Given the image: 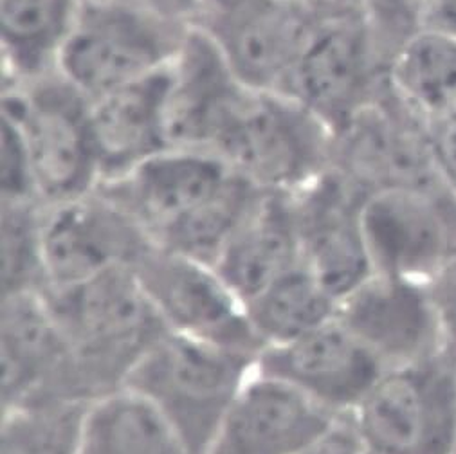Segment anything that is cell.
<instances>
[{
	"mask_svg": "<svg viewBox=\"0 0 456 454\" xmlns=\"http://www.w3.org/2000/svg\"><path fill=\"white\" fill-rule=\"evenodd\" d=\"M98 188L151 244L209 265L267 193L208 151L174 146Z\"/></svg>",
	"mask_w": 456,
	"mask_h": 454,
	"instance_id": "cell-1",
	"label": "cell"
},
{
	"mask_svg": "<svg viewBox=\"0 0 456 454\" xmlns=\"http://www.w3.org/2000/svg\"><path fill=\"white\" fill-rule=\"evenodd\" d=\"M208 154L267 193H294L332 168L334 134L294 98L244 85L220 114Z\"/></svg>",
	"mask_w": 456,
	"mask_h": 454,
	"instance_id": "cell-2",
	"label": "cell"
},
{
	"mask_svg": "<svg viewBox=\"0 0 456 454\" xmlns=\"http://www.w3.org/2000/svg\"><path fill=\"white\" fill-rule=\"evenodd\" d=\"M91 401L125 386L168 328L128 267L44 290Z\"/></svg>",
	"mask_w": 456,
	"mask_h": 454,
	"instance_id": "cell-3",
	"label": "cell"
},
{
	"mask_svg": "<svg viewBox=\"0 0 456 454\" xmlns=\"http://www.w3.org/2000/svg\"><path fill=\"white\" fill-rule=\"evenodd\" d=\"M255 368V355L168 330L132 369L125 388L154 406L191 454H206Z\"/></svg>",
	"mask_w": 456,
	"mask_h": 454,
	"instance_id": "cell-4",
	"label": "cell"
},
{
	"mask_svg": "<svg viewBox=\"0 0 456 454\" xmlns=\"http://www.w3.org/2000/svg\"><path fill=\"white\" fill-rule=\"evenodd\" d=\"M190 24L125 0H82L54 70L94 101L167 67Z\"/></svg>",
	"mask_w": 456,
	"mask_h": 454,
	"instance_id": "cell-5",
	"label": "cell"
},
{
	"mask_svg": "<svg viewBox=\"0 0 456 454\" xmlns=\"http://www.w3.org/2000/svg\"><path fill=\"white\" fill-rule=\"evenodd\" d=\"M3 119L19 132L45 206L93 193L102 184L91 128V101L53 70L6 84Z\"/></svg>",
	"mask_w": 456,
	"mask_h": 454,
	"instance_id": "cell-6",
	"label": "cell"
},
{
	"mask_svg": "<svg viewBox=\"0 0 456 454\" xmlns=\"http://www.w3.org/2000/svg\"><path fill=\"white\" fill-rule=\"evenodd\" d=\"M348 418L368 454H454L456 357L387 369Z\"/></svg>",
	"mask_w": 456,
	"mask_h": 454,
	"instance_id": "cell-7",
	"label": "cell"
},
{
	"mask_svg": "<svg viewBox=\"0 0 456 454\" xmlns=\"http://www.w3.org/2000/svg\"><path fill=\"white\" fill-rule=\"evenodd\" d=\"M387 84V65L355 0H327L296 65L289 96L334 134Z\"/></svg>",
	"mask_w": 456,
	"mask_h": 454,
	"instance_id": "cell-8",
	"label": "cell"
},
{
	"mask_svg": "<svg viewBox=\"0 0 456 454\" xmlns=\"http://www.w3.org/2000/svg\"><path fill=\"white\" fill-rule=\"evenodd\" d=\"M292 0H200V31L249 87L289 96L292 76L322 6Z\"/></svg>",
	"mask_w": 456,
	"mask_h": 454,
	"instance_id": "cell-9",
	"label": "cell"
},
{
	"mask_svg": "<svg viewBox=\"0 0 456 454\" xmlns=\"http://www.w3.org/2000/svg\"><path fill=\"white\" fill-rule=\"evenodd\" d=\"M130 271L170 332L255 357L262 352L244 301L213 265L150 244Z\"/></svg>",
	"mask_w": 456,
	"mask_h": 454,
	"instance_id": "cell-10",
	"label": "cell"
},
{
	"mask_svg": "<svg viewBox=\"0 0 456 454\" xmlns=\"http://www.w3.org/2000/svg\"><path fill=\"white\" fill-rule=\"evenodd\" d=\"M361 220L373 272L428 281L456 258V195L444 184L368 193Z\"/></svg>",
	"mask_w": 456,
	"mask_h": 454,
	"instance_id": "cell-11",
	"label": "cell"
},
{
	"mask_svg": "<svg viewBox=\"0 0 456 454\" xmlns=\"http://www.w3.org/2000/svg\"><path fill=\"white\" fill-rule=\"evenodd\" d=\"M0 339L3 413L60 402H89L44 292L3 296Z\"/></svg>",
	"mask_w": 456,
	"mask_h": 454,
	"instance_id": "cell-12",
	"label": "cell"
},
{
	"mask_svg": "<svg viewBox=\"0 0 456 454\" xmlns=\"http://www.w3.org/2000/svg\"><path fill=\"white\" fill-rule=\"evenodd\" d=\"M42 242L45 290L78 285L114 269H130L151 244L139 223L100 188L45 206Z\"/></svg>",
	"mask_w": 456,
	"mask_h": 454,
	"instance_id": "cell-13",
	"label": "cell"
},
{
	"mask_svg": "<svg viewBox=\"0 0 456 454\" xmlns=\"http://www.w3.org/2000/svg\"><path fill=\"white\" fill-rule=\"evenodd\" d=\"M338 320L387 369L447 350L428 281L371 272L338 301Z\"/></svg>",
	"mask_w": 456,
	"mask_h": 454,
	"instance_id": "cell-14",
	"label": "cell"
},
{
	"mask_svg": "<svg viewBox=\"0 0 456 454\" xmlns=\"http://www.w3.org/2000/svg\"><path fill=\"white\" fill-rule=\"evenodd\" d=\"M256 369L348 418L387 368L334 316L296 339L262 348Z\"/></svg>",
	"mask_w": 456,
	"mask_h": 454,
	"instance_id": "cell-15",
	"label": "cell"
},
{
	"mask_svg": "<svg viewBox=\"0 0 456 454\" xmlns=\"http://www.w3.org/2000/svg\"><path fill=\"white\" fill-rule=\"evenodd\" d=\"M289 199L301 262L339 301L373 272L361 220L366 193L330 168Z\"/></svg>",
	"mask_w": 456,
	"mask_h": 454,
	"instance_id": "cell-16",
	"label": "cell"
},
{
	"mask_svg": "<svg viewBox=\"0 0 456 454\" xmlns=\"http://www.w3.org/2000/svg\"><path fill=\"white\" fill-rule=\"evenodd\" d=\"M339 420L313 399L255 368L206 454H297Z\"/></svg>",
	"mask_w": 456,
	"mask_h": 454,
	"instance_id": "cell-17",
	"label": "cell"
},
{
	"mask_svg": "<svg viewBox=\"0 0 456 454\" xmlns=\"http://www.w3.org/2000/svg\"><path fill=\"white\" fill-rule=\"evenodd\" d=\"M172 61L144 78L91 101V128L102 184L128 174L151 156L170 148Z\"/></svg>",
	"mask_w": 456,
	"mask_h": 454,
	"instance_id": "cell-18",
	"label": "cell"
},
{
	"mask_svg": "<svg viewBox=\"0 0 456 454\" xmlns=\"http://www.w3.org/2000/svg\"><path fill=\"white\" fill-rule=\"evenodd\" d=\"M299 263L301 251L289 193H265L213 267L246 305Z\"/></svg>",
	"mask_w": 456,
	"mask_h": 454,
	"instance_id": "cell-19",
	"label": "cell"
},
{
	"mask_svg": "<svg viewBox=\"0 0 456 454\" xmlns=\"http://www.w3.org/2000/svg\"><path fill=\"white\" fill-rule=\"evenodd\" d=\"M76 454H191V450L154 406L123 386L86 406Z\"/></svg>",
	"mask_w": 456,
	"mask_h": 454,
	"instance_id": "cell-20",
	"label": "cell"
},
{
	"mask_svg": "<svg viewBox=\"0 0 456 454\" xmlns=\"http://www.w3.org/2000/svg\"><path fill=\"white\" fill-rule=\"evenodd\" d=\"M392 94L424 123L456 114V33L422 28L387 65Z\"/></svg>",
	"mask_w": 456,
	"mask_h": 454,
	"instance_id": "cell-21",
	"label": "cell"
},
{
	"mask_svg": "<svg viewBox=\"0 0 456 454\" xmlns=\"http://www.w3.org/2000/svg\"><path fill=\"white\" fill-rule=\"evenodd\" d=\"M82 0H0V42L6 84L54 70L60 47Z\"/></svg>",
	"mask_w": 456,
	"mask_h": 454,
	"instance_id": "cell-22",
	"label": "cell"
},
{
	"mask_svg": "<svg viewBox=\"0 0 456 454\" xmlns=\"http://www.w3.org/2000/svg\"><path fill=\"white\" fill-rule=\"evenodd\" d=\"M246 311L265 348L296 339L330 321L338 311V299L301 262L248 301Z\"/></svg>",
	"mask_w": 456,
	"mask_h": 454,
	"instance_id": "cell-23",
	"label": "cell"
},
{
	"mask_svg": "<svg viewBox=\"0 0 456 454\" xmlns=\"http://www.w3.org/2000/svg\"><path fill=\"white\" fill-rule=\"evenodd\" d=\"M42 202H3V296L47 287Z\"/></svg>",
	"mask_w": 456,
	"mask_h": 454,
	"instance_id": "cell-24",
	"label": "cell"
},
{
	"mask_svg": "<svg viewBox=\"0 0 456 454\" xmlns=\"http://www.w3.org/2000/svg\"><path fill=\"white\" fill-rule=\"evenodd\" d=\"M87 404L60 402L3 413V454H76Z\"/></svg>",
	"mask_w": 456,
	"mask_h": 454,
	"instance_id": "cell-25",
	"label": "cell"
},
{
	"mask_svg": "<svg viewBox=\"0 0 456 454\" xmlns=\"http://www.w3.org/2000/svg\"><path fill=\"white\" fill-rule=\"evenodd\" d=\"M385 65L426 28L428 0H355Z\"/></svg>",
	"mask_w": 456,
	"mask_h": 454,
	"instance_id": "cell-26",
	"label": "cell"
},
{
	"mask_svg": "<svg viewBox=\"0 0 456 454\" xmlns=\"http://www.w3.org/2000/svg\"><path fill=\"white\" fill-rule=\"evenodd\" d=\"M428 285L440 318L445 346L456 353V258L428 280Z\"/></svg>",
	"mask_w": 456,
	"mask_h": 454,
	"instance_id": "cell-27",
	"label": "cell"
},
{
	"mask_svg": "<svg viewBox=\"0 0 456 454\" xmlns=\"http://www.w3.org/2000/svg\"><path fill=\"white\" fill-rule=\"evenodd\" d=\"M429 148L440 181L456 195V114L429 125Z\"/></svg>",
	"mask_w": 456,
	"mask_h": 454,
	"instance_id": "cell-28",
	"label": "cell"
},
{
	"mask_svg": "<svg viewBox=\"0 0 456 454\" xmlns=\"http://www.w3.org/2000/svg\"><path fill=\"white\" fill-rule=\"evenodd\" d=\"M297 454H368V450L350 418H343Z\"/></svg>",
	"mask_w": 456,
	"mask_h": 454,
	"instance_id": "cell-29",
	"label": "cell"
},
{
	"mask_svg": "<svg viewBox=\"0 0 456 454\" xmlns=\"http://www.w3.org/2000/svg\"><path fill=\"white\" fill-rule=\"evenodd\" d=\"M125 3L190 24L195 10L200 4V0H125Z\"/></svg>",
	"mask_w": 456,
	"mask_h": 454,
	"instance_id": "cell-30",
	"label": "cell"
},
{
	"mask_svg": "<svg viewBox=\"0 0 456 454\" xmlns=\"http://www.w3.org/2000/svg\"><path fill=\"white\" fill-rule=\"evenodd\" d=\"M426 26L456 33V0H428Z\"/></svg>",
	"mask_w": 456,
	"mask_h": 454,
	"instance_id": "cell-31",
	"label": "cell"
},
{
	"mask_svg": "<svg viewBox=\"0 0 456 454\" xmlns=\"http://www.w3.org/2000/svg\"><path fill=\"white\" fill-rule=\"evenodd\" d=\"M292 3H309V4H318V3H323V0H292Z\"/></svg>",
	"mask_w": 456,
	"mask_h": 454,
	"instance_id": "cell-32",
	"label": "cell"
},
{
	"mask_svg": "<svg viewBox=\"0 0 456 454\" xmlns=\"http://www.w3.org/2000/svg\"><path fill=\"white\" fill-rule=\"evenodd\" d=\"M452 355H454V357H456V353H452Z\"/></svg>",
	"mask_w": 456,
	"mask_h": 454,
	"instance_id": "cell-33",
	"label": "cell"
},
{
	"mask_svg": "<svg viewBox=\"0 0 456 454\" xmlns=\"http://www.w3.org/2000/svg\"><path fill=\"white\" fill-rule=\"evenodd\" d=\"M454 454H456V450H454Z\"/></svg>",
	"mask_w": 456,
	"mask_h": 454,
	"instance_id": "cell-34",
	"label": "cell"
}]
</instances>
